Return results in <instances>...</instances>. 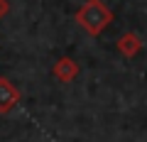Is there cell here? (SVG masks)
<instances>
[{
  "mask_svg": "<svg viewBox=\"0 0 147 142\" xmlns=\"http://www.w3.org/2000/svg\"><path fill=\"white\" fill-rule=\"evenodd\" d=\"M76 25L84 27L91 37H98L100 32L113 22V10L105 5L103 0H86L84 5L76 10Z\"/></svg>",
  "mask_w": 147,
  "mask_h": 142,
  "instance_id": "cell-1",
  "label": "cell"
},
{
  "mask_svg": "<svg viewBox=\"0 0 147 142\" xmlns=\"http://www.w3.org/2000/svg\"><path fill=\"white\" fill-rule=\"evenodd\" d=\"M17 103H20V88L10 79L0 76V115H7Z\"/></svg>",
  "mask_w": 147,
  "mask_h": 142,
  "instance_id": "cell-2",
  "label": "cell"
},
{
  "mask_svg": "<svg viewBox=\"0 0 147 142\" xmlns=\"http://www.w3.org/2000/svg\"><path fill=\"white\" fill-rule=\"evenodd\" d=\"M52 74L57 76V81H61V83H71V81L81 74V69L71 57H59L57 61H54V66H52Z\"/></svg>",
  "mask_w": 147,
  "mask_h": 142,
  "instance_id": "cell-3",
  "label": "cell"
},
{
  "mask_svg": "<svg viewBox=\"0 0 147 142\" xmlns=\"http://www.w3.org/2000/svg\"><path fill=\"white\" fill-rule=\"evenodd\" d=\"M115 47L125 59H132V57H137V54L142 52V39L137 37L135 32H125V34L115 42Z\"/></svg>",
  "mask_w": 147,
  "mask_h": 142,
  "instance_id": "cell-4",
  "label": "cell"
},
{
  "mask_svg": "<svg viewBox=\"0 0 147 142\" xmlns=\"http://www.w3.org/2000/svg\"><path fill=\"white\" fill-rule=\"evenodd\" d=\"M7 12H10V3H7V0H0V20H3Z\"/></svg>",
  "mask_w": 147,
  "mask_h": 142,
  "instance_id": "cell-5",
  "label": "cell"
}]
</instances>
